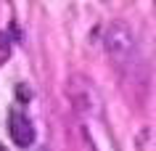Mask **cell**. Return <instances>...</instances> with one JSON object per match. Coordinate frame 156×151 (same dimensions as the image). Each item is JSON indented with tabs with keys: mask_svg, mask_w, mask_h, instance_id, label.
I'll list each match as a JSON object with an SVG mask.
<instances>
[{
	"mask_svg": "<svg viewBox=\"0 0 156 151\" xmlns=\"http://www.w3.org/2000/svg\"><path fill=\"white\" fill-rule=\"evenodd\" d=\"M66 98L77 117H93L98 111V93L93 82L82 74H72L66 80Z\"/></svg>",
	"mask_w": 156,
	"mask_h": 151,
	"instance_id": "cell-2",
	"label": "cell"
},
{
	"mask_svg": "<svg viewBox=\"0 0 156 151\" xmlns=\"http://www.w3.org/2000/svg\"><path fill=\"white\" fill-rule=\"evenodd\" d=\"M103 50H106L108 64L124 74L138 59V40H135L132 27L122 19L108 21L103 29Z\"/></svg>",
	"mask_w": 156,
	"mask_h": 151,
	"instance_id": "cell-1",
	"label": "cell"
}]
</instances>
